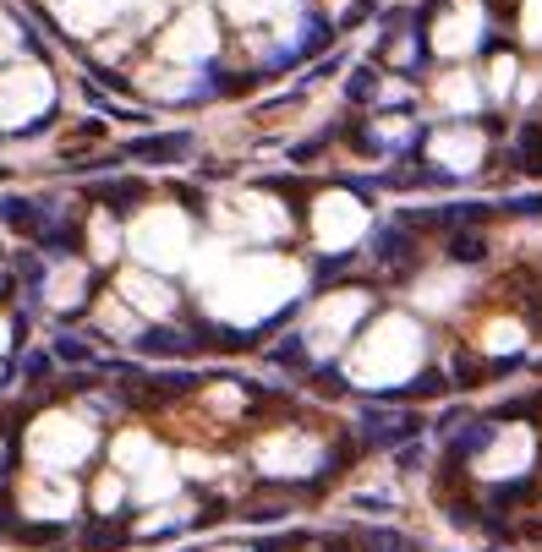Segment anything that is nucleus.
<instances>
[{"instance_id": "nucleus-8", "label": "nucleus", "mask_w": 542, "mask_h": 552, "mask_svg": "<svg viewBox=\"0 0 542 552\" xmlns=\"http://www.w3.org/2000/svg\"><path fill=\"white\" fill-rule=\"evenodd\" d=\"M493 421H542V394H521V399H504L499 410H493Z\"/></svg>"}, {"instance_id": "nucleus-13", "label": "nucleus", "mask_w": 542, "mask_h": 552, "mask_svg": "<svg viewBox=\"0 0 542 552\" xmlns=\"http://www.w3.org/2000/svg\"><path fill=\"white\" fill-rule=\"evenodd\" d=\"M499 214H526V219H542V197H504Z\"/></svg>"}, {"instance_id": "nucleus-9", "label": "nucleus", "mask_w": 542, "mask_h": 552, "mask_svg": "<svg viewBox=\"0 0 542 552\" xmlns=\"http://www.w3.org/2000/svg\"><path fill=\"white\" fill-rule=\"evenodd\" d=\"M50 356L66 361V367H88V361H94V345H88V339H77V334H55Z\"/></svg>"}, {"instance_id": "nucleus-10", "label": "nucleus", "mask_w": 542, "mask_h": 552, "mask_svg": "<svg viewBox=\"0 0 542 552\" xmlns=\"http://www.w3.org/2000/svg\"><path fill=\"white\" fill-rule=\"evenodd\" d=\"M126 536H132V531H126L121 520H105V525H94V531L83 525V547H88V552H99V547H121Z\"/></svg>"}, {"instance_id": "nucleus-3", "label": "nucleus", "mask_w": 542, "mask_h": 552, "mask_svg": "<svg viewBox=\"0 0 542 552\" xmlns=\"http://www.w3.org/2000/svg\"><path fill=\"white\" fill-rule=\"evenodd\" d=\"M198 148V137L192 132H154V137H137V143H126L121 154L137 159V164H181Z\"/></svg>"}, {"instance_id": "nucleus-6", "label": "nucleus", "mask_w": 542, "mask_h": 552, "mask_svg": "<svg viewBox=\"0 0 542 552\" xmlns=\"http://www.w3.org/2000/svg\"><path fill=\"white\" fill-rule=\"evenodd\" d=\"M515 164H521L526 175L542 170V121H526L521 137H515Z\"/></svg>"}, {"instance_id": "nucleus-11", "label": "nucleus", "mask_w": 542, "mask_h": 552, "mask_svg": "<svg viewBox=\"0 0 542 552\" xmlns=\"http://www.w3.org/2000/svg\"><path fill=\"white\" fill-rule=\"evenodd\" d=\"M422 465H428V449H422V443H417V438H411V443H400V449H395V471H406V476H417V471H422Z\"/></svg>"}, {"instance_id": "nucleus-5", "label": "nucleus", "mask_w": 542, "mask_h": 552, "mask_svg": "<svg viewBox=\"0 0 542 552\" xmlns=\"http://www.w3.org/2000/svg\"><path fill=\"white\" fill-rule=\"evenodd\" d=\"M444 257L449 263H488V236L477 225H455L444 241Z\"/></svg>"}, {"instance_id": "nucleus-12", "label": "nucleus", "mask_w": 542, "mask_h": 552, "mask_svg": "<svg viewBox=\"0 0 542 552\" xmlns=\"http://www.w3.org/2000/svg\"><path fill=\"white\" fill-rule=\"evenodd\" d=\"M351 509H367V514H389V509H395V498H389V492H356V498H351Z\"/></svg>"}, {"instance_id": "nucleus-1", "label": "nucleus", "mask_w": 542, "mask_h": 552, "mask_svg": "<svg viewBox=\"0 0 542 552\" xmlns=\"http://www.w3.org/2000/svg\"><path fill=\"white\" fill-rule=\"evenodd\" d=\"M428 432V421H422V410H378V405H367L362 416H356V443L362 449H400V443H411V438H422Z\"/></svg>"}, {"instance_id": "nucleus-2", "label": "nucleus", "mask_w": 542, "mask_h": 552, "mask_svg": "<svg viewBox=\"0 0 542 552\" xmlns=\"http://www.w3.org/2000/svg\"><path fill=\"white\" fill-rule=\"evenodd\" d=\"M444 438H449L444 460L466 465V460H477V454H488V449H493V438H499V421H493V416H466L460 427H449Z\"/></svg>"}, {"instance_id": "nucleus-4", "label": "nucleus", "mask_w": 542, "mask_h": 552, "mask_svg": "<svg viewBox=\"0 0 542 552\" xmlns=\"http://www.w3.org/2000/svg\"><path fill=\"white\" fill-rule=\"evenodd\" d=\"M526 503H537V476L493 481L488 498H482V509H493V514H515V509H526Z\"/></svg>"}, {"instance_id": "nucleus-7", "label": "nucleus", "mask_w": 542, "mask_h": 552, "mask_svg": "<svg viewBox=\"0 0 542 552\" xmlns=\"http://www.w3.org/2000/svg\"><path fill=\"white\" fill-rule=\"evenodd\" d=\"M378 82H384L378 66H356V77H345V99H351V104H373L378 99Z\"/></svg>"}]
</instances>
